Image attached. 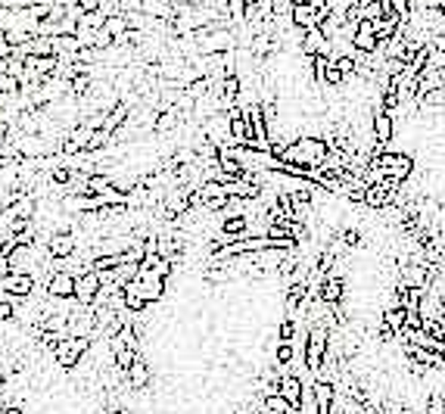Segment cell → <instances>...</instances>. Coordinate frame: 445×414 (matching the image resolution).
I'll list each match as a JSON object with an SVG mask.
<instances>
[{
  "mask_svg": "<svg viewBox=\"0 0 445 414\" xmlns=\"http://www.w3.org/2000/svg\"><path fill=\"white\" fill-rule=\"evenodd\" d=\"M327 349H330V327L311 324L308 337H306V368H308L311 377H318V380H321V371H324Z\"/></svg>",
  "mask_w": 445,
  "mask_h": 414,
  "instance_id": "cell-1",
  "label": "cell"
},
{
  "mask_svg": "<svg viewBox=\"0 0 445 414\" xmlns=\"http://www.w3.org/2000/svg\"><path fill=\"white\" fill-rule=\"evenodd\" d=\"M75 284H78L75 275L53 271V275L47 277V296H53V299H75Z\"/></svg>",
  "mask_w": 445,
  "mask_h": 414,
  "instance_id": "cell-2",
  "label": "cell"
},
{
  "mask_svg": "<svg viewBox=\"0 0 445 414\" xmlns=\"http://www.w3.org/2000/svg\"><path fill=\"white\" fill-rule=\"evenodd\" d=\"M371 131H374V140H377V144L389 146V140L395 134V115L386 113V109H377V113L371 115Z\"/></svg>",
  "mask_w": 445,
  "mask_h": 414,
  "instance_id": "cell-3",
  "label": "cell"
},
{
  "mask_svg": "<svg viewBox=\"0 0 445 414\" xmlns=\"http://www.w3.org/2000/svg\"><path fill=\"white\" fill-rule=\"evenodd\" d=\"M100 287H103V280H100L97 271H84L81 277H78V284H75V302H81V306H91L93 302V296L100 293Z\"/></svg>",
  "mask_w": 445,
  "mask_h": 414,
  "instance_id": "cell-4",
  "label": "cell"
},
{
  "mask_svg": "<svg viewBox=\"0 0 445 414\" xmlns=\"http://www.w3.org/2000/svg\"><path fill=\"white\" fill-rule=\"evenodd\" d=\"M47 253L53 255V259H66V255H75L78 253V240L72 237V231H59V234H50V240H47Z\"/></svg>",
  "mask_w": 445,
  "mask_h": 414,
  "instance_id": "cell-5",
  "label": "cell"
},
{
  "mask_svg": "<svg viewBox=\"0 0 445 414\" xmlns=\"http://www.w3.org/2000/svg\"><path fill=\"white\" fill-rule=\"evenodd\" d=\"M342 299H346V280L337 275H327L321 284V302L333 306V302H342Z\"/></svg>",
  "mask_w": 445,
  "mask_h": 414,
  "instance_id": "cell-6",
  "label": "cell"
},
{
  "mask_svg": "<svg viewBox=\"0 0 445 414\" xmlns=\"http://www.w3.org/2000/svg\"><path fill=\"white\" fill-rule=\"evenodd\" d=\"M128 384H131V389H144L150 384V364H146L144 358H137V362L128 368Z\"/></svg>",
  "mask_w": 445,
  "mask_h": 414,
  "instance_id": "cell-7",
  "label": "cell"
},
{
  "mask_svg": "<svg viewBox=\"0 0 445 414\" xmlns=\"http://www.w3.org/2000/svg\"><path fill=\"white\" fill-rule=\"evenodd\" d=\"M265 411H268V414H299V408H293V405L287 402L280 393L265 396Z\"/></svg>",
  "mask_w": 445,
  "mask_h": 414,
  "instance_id": "cell-8",
  "label": "cell"
},
{
  "mask_svg": "<svg viewBox=\"0 0 445 414\" xmlns=\"http://www.w3.org/2000/svg\"><path fill=\"white\" fill-rule=\"evenodd\" d=\"M405 315H408L405 309H383V318H380V324L389 327V330H395V333H402V330H405Z\"/></svg>",
  "mask_w": 445,
  "mask_h": 414,
  "instance_id": "cell-9",
  "label": "cell"
},
{
  "mask_svg": "<svg viewBox=\"0 0 445 414\" xmlns=\"http://www.w3.org/2000/svg\"><path fill=\"white\" fill-rule=\"evenodd\" d=\"M277 364H293V343H277Z\"/></svg>",
  "mask_w": 445,
  "mask_h": 414,
  "instance_id": "cell-10",
  "label": "cell"
},
{
  "mask_svg": "<svg viewBox=\"0 0 445 414\" xmlns=\"http://www.w3.org/2000/svg\"><path fill=\"white\" fill-rule=\"evenodd\" d=\"M10 57H13V44H10V38H6V31H0V62Z\"/></svg>",
  "mask_w": 445,
  "mask_h": 414,
  "instance_id": "cell-11",
  "label": "cell"
},
{
  "mask_svg": "<svg viewBox=\"0 0 445 414\" xmlns=\"http://www.w3.org/2000/svg\"><path fill=\"white\" fill-rule=\"evenodd\" d=\"M427 414H445V402L439 396H430V402H427Z\"/></svg>",
  "mask_w": 445,
  "mask_h": 414,
  "instance_id": "cell-12",
  "label": "cell"
},
{
  "mask_svg": "<svg viewBox=\"0 0 445 414\" xmlns=\"http://www.w3.org/2000/svg\"><path fill=\"white\" fill-rule=\"evenodd\" d=\"M427 66L442 69V72H445V50H430V62H427Z\"/></svg>",
  "mask_w": 445,
  "mask_h": 414,
  "instance_id": "cell-13",
  "label": "cell"
},
{
  "mask_svg": "<svg viewBox=\"0 0 445 414\" xmlns=\"http://www.w3.org/2000/svg\"><path fill=\"white\" fill-rule=\"evenodd\" d=\"M19 6H53V0H19Z\"/></svg>",
  "mask_w": 445,
  "mask_h": 414,
  "instance_id": "cell-14",
  "label": "cell"
},
{
  "mask_svg": "<svg viewBox=\"0 0 445 414\" xmlns=\"http://www.w3.org/2000/svg\"><path fill=\"white\" fill-rule=\"evenodd\" d=\"M0 414H22V405H19V402H13V405H6V408L0 411Z\"/></svg>",
  "mask_w": 445,
  "mask_h": 414,
  "instance_id": "cell-15",
  "label": "cell"
},
{
  "mask_svg": "<svg viewBox=\"0 0 445 414\" xmlns=\"http://www.w3.org/2000/svg\"><path fill=\"white\" fill-rule=\"evenodd\" d=\"M362 414H380L377 405H371V402H362Z\"/></svg>",
  "mask_w": 445,
  "mask_h": 414,
  "instance_id": "cell-16",
  "label": "cell"
},
{
  "mask_svg": "<svg viewBox=\"0 0 445 414\" xmlns=\"http://www.w3.org/2000/svg\"><path fill=\"white\" fill-rule=\"evenodd\" d=\"M4 380H6V374H4V371H0V393H4Z\"/></svg>",
  "mask_w": 445,
  "mask_h": 414,
  "instance_id": "cell-17",
  "label": "cell"
},
{
  "mask_svg": "<svg viewBox=\"0 0 445 414\" xmlns=\"http://www.w3.org/2000/svg\"><path fill=\"white\" fill-rule=\"evenodd\" d=\"M293 4H296V6H302V4H308V0H293Z\"/></svg>",
  "mask_w": 445,
  "mask_h": 414,
  "instance_id": "cell-18",
  "label": "cell"
},
{
  "mask_svg": "<svg viewBox=\"0 0 445 414\" xmlns=\"http://www.w3.org/2000/svg\"><path fill=\"white\" fill-rule=\"evenodd\" d=\"M439 10H442V16H445V0H439Z\"/></svg>",
  "mask_w": 445,
  "mask_h": 414,
  "instance_id": "cell-19",
  "label": "cell"
},
{
  "mask_svg": "<svg viewBox=\"0 0 445 414\" xmlns=\"http://www.w3.org/2000/svg\"><path fill=\"white\" fill-rule=\"evenodd\" d=\"M0 246H4V228H0Z\"/></svg>",
  "mask_w": 445,
  "mask_h": 414,
  "instance_id": "cell-20",
  "label": "cell"
}]
</instances>
